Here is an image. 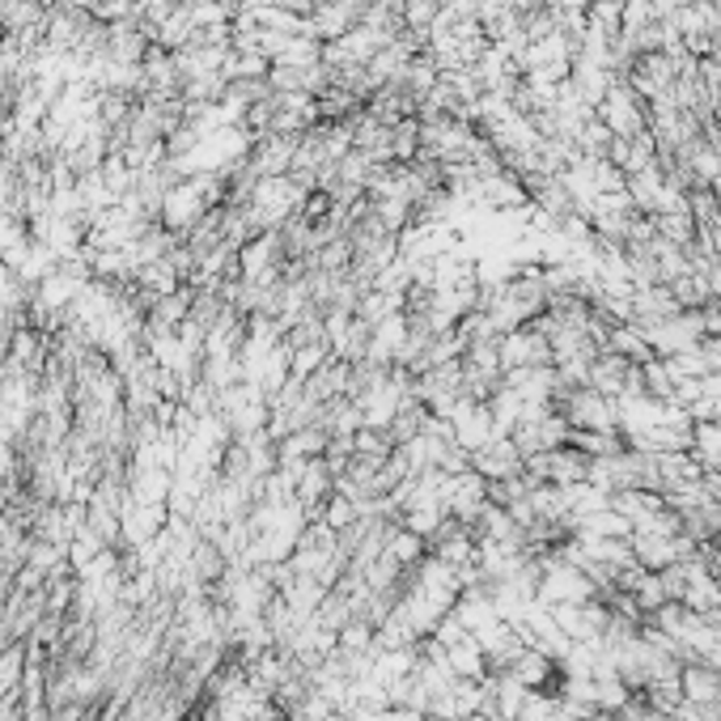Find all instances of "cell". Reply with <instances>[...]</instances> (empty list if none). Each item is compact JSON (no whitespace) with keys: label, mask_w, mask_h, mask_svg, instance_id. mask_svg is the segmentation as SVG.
<instances>
[{"label":"cell","mask_w":721,"mask_h":721,"mask_svg":"<svg viewBox=\"0 0 721 721\" xmlns=\"http://www.w3.org/2000/svg\"><path fill=\"white\" fill-rule=\"evenodd\" d=\"M472 458V472L484 476L488 484H501V480H513V476H522L526 472V458L518 451V442L513 437H492L488 446H480L476 454H467Z\"/></svg>","instance_id":"obj_3"},{"label":"cell","mask_w":721,"mask_h":721,"mask_svg":"<svg viewBox=\"0 0 721 721\" xmlns=\"http://www.w3.org/2000/svg\"><path fill=\"white\" fill-rule=\"evenodd\" d=\"M599 120L607 123V132H611L615 141H632V136L650 132L645 102H641V93L632 90L629 81H615V86L607 90V98L599 102Z\"/></svg>","instance_id":"obj_1"},{"label":"cell","mask_w":721,"mask_h":721,"mask_svg":"<svg viewBox=\"0 0 721 721\" xmlns=\"http://www.w3.org/2000/svg\"><path fill=\"white\" fill-rule=\"evenodd\" d=\"M497 353H501V369H526V365H552V344L535 323L513 328L497 335Z\"/></svg>","instance_id":"obj_2"}]
</instances>
